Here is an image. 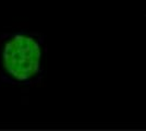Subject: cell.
I'll use <instances>...</instances> for the list:
<instances>
[{
	"label": "cell",
	"instance_id": "obj_1",
	"mask_svg": "<svg viewBox=\"0 0 146 131\" xmlns=\"http://www.w3.org/2000/svg\"><path fill=\"white\" fill-rule=\"evenodd\" d=\"M48 48L42 33L13 30L0 34V82L32 86L42 81Z\"/></svg>",
	"mask_w": 146,
	"mask_h": 131
}]
</instances>
